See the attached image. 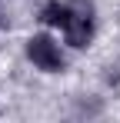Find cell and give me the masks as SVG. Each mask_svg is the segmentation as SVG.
<instances>
[{"label": "cell", "instance_id": "cell-1", "mask_svg": "<svg viewBox=\"0 0 120 123\" xmlns=\"http://www.w3.org/2000/svg\"><path fill=\"white\" fill-rule=\"evenodd\" d=\"M40 20L47 27H60L70 47H87L93 37V7L87 0H53L40 10Z\"/></svg>", "mask_w": 120, "mask_h": 123}, {"label": "cell", "instance_id": "cell-2", "mask_svg": "<svg viewBox=\"0 0 120 123\" xmlns=\"http://www.w3.org/2000/svg\"><path fill=\"white\" fill-rule=\"evenodd\" d=\"M27 57L33 60V67H40L43 73H60L67 67V57L60 50V43L50 33H33L27 40Z\"/></svg>", "mask_w": 120, "mask_h": 123}]
</instances>
